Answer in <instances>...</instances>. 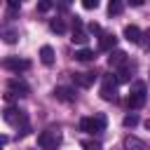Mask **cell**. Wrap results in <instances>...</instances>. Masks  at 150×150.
Returning <instances> with one entry per match:
<instances>
[{
    "label": "cell",
    "mask_w": 150,
    "mask_h": 150,
    "mask_svg": "<svg viewBox=\"0 0 150 150\" xmlns=\"http://www.w3.org/2000/svg\"><path fill=\"white\" fill-rule=\"evenodd\" d=\"M80 129L87 134H101L105 129V115H94V117H82Z\"/></svg>",
    "instance_id": "obj_1"
},
{
    "label": "cell",
    "mask_w": 150,
    "mask_h": 150,
    "mask_svg": "<svg viewBox=\"0 0 150 150\" xmlns=\"http://www.w3.org/2000/svg\"><path fill=\"white\" fill-rule=\"evenodd\" d=\"M38 145H40L42 150H56V148L61 145V136H59V131H54V129L42 131V134L38 136Z\"/></svg>",
    "instance_id": "obj_2"
},
{
    "label": "cell",
    "mask_w": 150,
    "mask_h": 150,
    "mask_svg": "<svg viewBox=\"0 0 150 150\" xmlns=\"http://www.w3.org/2000/svg\"><path fill=\"white\" fill-rule=\"evenodd\" d=\"M127 103H129V108H131V110H138V108L145 103V84H143V82H134V87H131V94H129Z\"/></svg>",
    "instance_id": "obj_3"
},
{
    "label": "cell",
    "mask_w": 150,
    "mask_h": 150,
    "mask_svg": "<svg viewBox=\"0 0 150 150\" xmlns=\"http://www.w3.org/2000/svg\"><path fill=\"white\" fill-rule=\"evenodd\" d=\"M101 98H103V101H117V80H115L112 75H105V77H103Z\"/></svg>",
    "instance_id": "obj_4"
},
{
    "label": "cell",
    "mask_w": 150,
    "mask_h": 150,
    "mask_svg": "<svg viewBox=\"0 0 150 150\" xmlns=\"http://www.w3.org/2000/svg\"><path fill=\"white\" fill-rule=\"evenodd\" d=\"M2 66H5L7 70H12V73H23V70L30 68V61H26V59H16V56H9V59L2 61Z\"/></svg>",
    "instance_id": "obj_5"
},
{
    "label": "cell",
    "mask_w": 150,
    "mask_h": 150,
    "mask_svg": "<svg viewBox=\"0 0 150 150\" xmlns=\"http://www.w3.org/2000/svg\"><path fill=\"white\" fill-rule=\"evenodd\" d=\"M129 63V56L122 52V49H115V52H110V56H108V66L110 68H115V70H120L122 66H127Z\"/></svg>",
    "instance_id": "obj_6"
},
{
    "label": "cell",
    "mask_w": 150,
    "mask_h": 150,
    "mask_svg": "<svg viewBox=\"0 0 150 150\" xmlns=\"http://www.w3.org/2000/svg\"><path fill=\"white\" fill-rule=\"evenodd\" d=\"M73 80H75V84L77 87H91L94 82H96V73H73Z\"/></svg>",
    "instance_id": "obj_7"
},
{
    "label": "cell",
    "mask_w": 150,
    "mask_h": 150,
    "mask_svg": "<svg viewBox=\"0 0 150 150\" xmlns=\"http://www.w3.org/2000/svg\"><path fill=\"white\" fill-rule=\"evenodd\" d=\"M7 89H9V91H19V96H26V94L30 91V87H28L23 80H19V77H12V80L7 82Z\"/></svg>",
    "instance_id": "obj_8"
},
{
    "label": "cell",
    "mask_w": 150,
    "mask_h": 150,
    "mask_svg": "<svg viewBox=\"0 0 150 150\" xmlns=\"http://www.w3.org/2000/svg\"><path fill=\"white\" fill-rule=\"evenodd\" d=\"M70 40H73L75 45H87V40H89L87 33L82 30V23H80L77 19H75V23H73V38H70Z\"/></svg>",
    "instance_id": "obj_9"
},
{
    "label": "cell",
    "mask_w": 150,
    "mask_h": 150,
    "mask_svg": "<svg viewBox=\"0 0 150 150\" xmlns=\"http://www.w3.org/2000/svg\"><path fill=\"white\" fill-rule=\"evenodd\" d=\"M115 45H117V38H115L112 33H103L101 40H98V47H101L103 52H115Z\"/></svg>",
    "instance_id": "obj_10"
},
{
    "label": "cell",
    "mask_w": 150,
    "mask_h": 150,
    "mask_svg": "<svg viewBox=\"0 0 150 150\" xmlns=\"http://www.w3.org/2000/svg\"><path fill=\"white\" fill-rule=\"evenodd\" d=\"M54 96H56V101H63V103L75 101V91H73L70 87H56V89H54Z\"/></svg>",
    "instance_id": "obj_11"
},
{
    "label": "cell",
    "mask_w": 150,
    "mask_h": 150,
    "mask_svg": "<svg viewBox=\"0 0 150 150\" xmlns=\"http://www.w3.org/2000/svg\"><path fill=\"white\" fill-rule=\"evenodd\" d=\"M124 38H127L131 45H138V42H141V28H138V26H124Z\"/></svg>",
    "instance_id": "obj_12"
},
{
    "label": "cell",
    "mask_w": 150,
    "mask_h": 150,
    "mask_svg": "<svg viewBox=\"0 0 150 150\" xmlns=\"http://www.w3.org/2000/svg\"><path fill=\"white\" fill-rule=\"evenodd\" d=\"M124 150H148V145L136 136H127L124 138Z\"/></svg>",
    "instance_id": "obj_13"
},
{
    "label": "cell",
    "mask_w": 150,
    "mask_h": 150,
    "mask_svg": "<svg viewBox=\"0 0 150 150\" xmlns=\"http://www.w3.org/2000/svg\"><path fill=\"white\" fill-rule=\"evenodd\" d=\"M40 61H42L45 66H52V63H54V49H52L49 45H45V47L40 49Z\"/></svg>",
    "instance_id": "obj_14"
},
{
    "label": "cell",
    "mask_w": 150,
    "mask_h": 150,
    "mask_svg": "<svg viewBox=\"0 0 150 150\" xmlns=\"http://www.w3.org/2000/svg\"><path fill=\"white\" fill-rule=\"evenodd\" d=\"M131 70H134V66H131V63H127V66H122V68L117 70V75H115V80H117V82H129V80H131Z\"/></svg>",
    "instance_id": "obj_15"
},
{
    "label": "cell",
    "mask_w": 150,
    "mask_h": 150,
    "mask_svg": "<svg viewBox=\"0 0 150 150\" xmlns=\"http://www.w3.org/2000/svg\"><path fill=\"white\" fill-rule=\"evenodd\" d=\"M2 38H5V42H7V45H14V42H16V38H19V33H16L14 28H2Z\"/></svg>",
    "instance_id": "obj_16"
},
{
    "label": "cell",
    "mask_w": 150,
    "mask_h": 150,
    "mask_svg": "<svg viewBox=\"0 0 150 150\" xmlns=\"http://www.w3.org/2000/svg\"><path fill=\"white\" fill-rule=\"evenodd\" d=\"M75 59H77V61H91V59H94V52L87 49V47H82V49L75 52Z\"/></svg>",
    "instance_id": "obj_17"
},
{
    "label": "cell",
    "mask_w": 150,
    "mask_h": 150,
    "mask_svg": "<svg viewBox=\"0 0 150 150\" xmlns=\"http://www.w3.org/2000/svg\"><path fill=\"white\" fill-rule=\"evenodd\" d=\"M122 9H124V5H122L120 0H112V2L108 5V14H110V16H117V14H122Z\"/></svg>",
    "instance_id": "obj_18"
},
{
    "label": "cell",
    "mask_w": 150,
    "mask_h": 150,
    "mask_svg": "<svg viewBox=\"0 0 150 150\" xmlns=\"http://www.w3.org/2000/svg\"><path fill=\"white\" fill-rule=\"evenodd\" d=\"M49 28H52L54 33H66V21H63V19H52V21H49Z\"/></svg>",
    "instance_id": "obj_19"
},
{
    "label": "cell",
    "mask_w": 150,
    "mask_h": 150,
    "mask_svg": "<svg viewBox=\"0 0 150 150\" xmlns=\"http://www.w3.org/2000/svg\"><path fill=\"white\" fill-rule=\"evenodd\" d=\"M82 150H103L98 141H82Z\"/></svg>",
    "instance_id": "obj_20"
},
{
    "label": "cell",
    "mask_w": 150,
    "mask_h": 150,
    "mask_svg": "<svg viewBox=\"0 0 150 150\" xmlns=\"http://www.w3.org/2000/svg\"><path fill=\"white\" fill-rule=\"evenodd\" d=\"M122 124H124V127H136V124H138V115H136V112L127 115V117L122 120Z\"/></svg>",
    "instance_id": "obj_21"
},
{
    "label": "cell",
    "mask_w": 150,
    "mask_h": 150,
    "mask_svg": "<svg viewBox=\"0 0 150 150\" xmlns=\"http://www.w3.org/2000/svg\"><path fill=\"white\" fill-rule=\"evenodd\" d=\"M49 9H52V2H49V0L38 2V12H49Z\"/></svg>",
    "instance_id": "obj_22"
},
{
    "label": "cell",
    "mask_w": 150,
    "mask_h": 150,
    "mask_svg": "<svg viewBox=\"0 0 150 150\" xmlns=\"http://www.w3.org/2000/svg\"><path fill=\"white\" fill-rule=\"evenodd\" d=\"M82 7H84V9H96V7H98V0H84Z\"/></svg>",
    "instance_id": "obj_23"
},
{
    "label": "cell",
    "mask_w": 150,
    "mask_h": 150,
    "mask_svg": "<svg viewBox=\"0 0 150 150\" xmlns=\"http://www.w3.org/2000/svg\"><path fill=\"white\" fill-rule=\"evenodd\" d=\"M89 30H91V33H101V26H98V23H89Z\"/></svg>",
    "instance_id": "obj_24"
},
{
    "label": "cell",
    "mask_w": 150,
    "mask_h": 150,
    "mask_svg": "<svg viewBox=\"0 0 150 150\" xmlns=\"http://www.w3.org/2000/svg\"><path fill=\"white\" fill-rule=\"evenodd\" d=\"M145 38H148V49H150V30L145 33Z\"/></svg>",
    "instance_id": "obj_25"
},
{
    "label": "cell",
    "mask_w": 150,
    "mask_h": 150,
    "mask_svg": "<svg viewBox=\"0 0 150 150\" xmlns=\"http://www.w3.org/2000/svg\"><path fill=\"white\" fill-rule=\"evenodd\" d=\"M145 127H148V129H150V120H148V122H145Z\"/></svg>",
    "instance_id": "obj_26"
}]
</instances>
